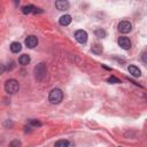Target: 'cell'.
<instances>
[{
    "instance_id": "6da1fadb",
    "label": "cell",
    "mask_w": 147,
    "mask_h": 147,
    "mask_svg": "<svg viewBox=\"0 0 147 147\" xmlns=\"http://www.w3.org/2000/svg\"><path fill=\"white\" fill-rule=\"evenodd\" d=\"M48 100H49V102L53 103V105L60 103V102L63 100V92H62L60 88H53V90L49 92Z\"/></svg>"
},
{
    "instance_id": "30bf717a",
    "label": "cell",
    "mask_w": 147,
    "mask_h": 147,
    "mask_svg": "<svg viewBox=\"0 0 147 147\" xmlns=\"http://www.w3.org/2000/svg\"><path fill=\"white\" fill-rule=\"evenodd\" d=\"M129 72L134 77H140V75H141L140 69L136 65H129Z\"/></svg>"
},
{
    "instance_id": "5bb4252c",
    "label": "cell",
    "mask_w": 147,
    "mask_h": 147,
    "mask_svg": "<svg viewBox=\"0 0 147 147\" xmlns=\"http://www.w3.org/2000/svg\"><path fill=\"white\" fill-rule=\"evenodd\" d=\"M36 9V7L33 5H29V6H24L22 8V13L23 14H30V13H33Z\"/></svg>"
},
{
    "instance_id": "ba28073f",
    "label": "cell",
    "mask_w": 147,
    "mask_h": 147,
    "mask_svg": "<svg viewBox=\"0 0 147 147\" xmlns=\"http://www.w3.org/2000/svg\"><path fill=\"white\" fill-rule=\"evenodd\" d=\"M69 6H70V3L67 0H57V1H55V7L59 10H67L69 8Z\"/></svg>"
},
{
    "instance_id": "277c9868",
    "label": "cell",
    "mask_w": 147,
    "mask_h": 147,
    "mask_svg": "<svg viewBox=\"0 0 147 147\" xmlns=\"http://www.w3.org/2000/svg\"><path fill=\"white\" fill-rule=\"evenodd\" d=\"M132 30V24L129 21H122L118 24V31L122 33H129Z\"/></svg>"
},
{
    "instance_id": "9a60e30c",
    "label": "cell",
    "mask_w": 147,
    "mask_h": 147,
    "mask_svg": "<svg viewBox=\"0 0 147 147\" xmlns=\"http://www.w3.org/2000/svg\"><path fill=\"white\" fill-rule=\"evenodd\" d=\"M54 147H69V141L68 140H64V139L57 140L54 144Z\"/></svg>"
},
{
    "instance_id": "d6986e66",
    "label": "cell",
    "mask_w": 147,
    "mask_h": 147,
    "mask_svg": "<svg viewBox=\"0 0 147 147\" xmlns=\"http://www.w3.org/2000/svg\"><path fill=\"white\" fill-rule=\"evenodd\" d=\"M21 146V142L18 140H13L10 142V147H20Z\"/></svg>"
},
{
    "instance_id": "52a82bcc",
    "label": "cell",
    "mask_w": 147,
    "mask_h": 147,
    "mask_svg": "<svg viewBox=\"0 0 147 147\" xmlns=\"http://www.w3.org/2000/svg\"><path fill=\"white\" fill-rule=\"evenodd\" d=\"M25 45L26 47L29 48H34L37 45H38V38L36 36H29L26 39H25Z\"/></svg>"
},
{
    "instance_id": "5b68a950",
    "label": "cell",
    "mask_w": 147,
    "mask_h": 147,
    "mask_svg": "<svg viewBox=\"0 0 147 147\" xmlns=\"http://www.w3.org/2000/svg\"><path fill=\"white\" fill-rule=\"evenodd\" d=\"M75 38L78 42L80 44H85L87 41V32L84 30H77L75 32Z\"/></svg>"
},
{
    "instance_id": "2e32d148",
    "label": "cell",
    "mask_w": 147,
    "mask_h": 147,
    "mask_svg": "<svg viewBox=\"0 0 147 147\" xmlns=\"http://www.w3.org/2000/svg\"><path fill=\"white\" fill-rule=\"evenodd\" d=\"M95 36L99 38H105L106 37V31L103 29H96L95 30Z\"/></svg>"
},
{
    "instance_id": "3957f363",
    "label": "cell",
    "mask_w": 147,
    "mask_h": 147,
    "mask_svg": "<svg viewBox=\"0 0 147 147\" xmlns=\"http://www.w3.org/2000/svg\"><path fill=\"white\" fill-rule=\"evenodd\" d=\"M5 90L8 94H15L20 90V84L16 79H8L5 83Z\"/></svg>"
},
{
    "instance_id": "ffe728a7",
    "label": "cell",
    "mask_w": 147,
    "mask_h": 147,
    "mask_svg": "<svg viewBox=\"0 0 147 147\" xmlns=\"http://www.w3.org/2000/svg\"><path fill=\"white\" fill-rule=\"evenodd\" d=\"M6 71V67L5 64H0V74H3Z\"/></svg>"
},
{
    "instance_id": "7c38bea8",
    "label": "cell",
    "mask_w": 147,
    "mask_h": 147,
    "mask_svg": "<svg viewBox=\"0 0 147 147\" xmlns=\"http://www.w3.org/2000/svg\"><path fill=\"white\" fill-rule=\"evenodd\" d=\"M21 49H22V45H21L20 42H17V41L11 42V45H10V51H11L13 53H18Z\"/></svg>"
},
{
    "instance_id": "4fadbf2b",
    "label": "cell",
    "mask_w": 147,
    "mask_h": 147,
    "mask_svg": "<svg viewBox=\"0 0 147 147\" xmlns=\"http://www.w3.org/2000/svg\"><path fill=\"white\" fill-rule=\"evenodd\" d=\"M91 51H92V53H94V54H96V55H99V54H101L102 53V46L101 45H99V44H94L93 46H92V48H91Z\"/></svg>"
},
{
    "instance_id": "ac0fdd59",
    "label": "cell",
    "mask_w": 147,
    "mask_h": 147,
    "mask_svg": "<svg viewBox=\"0 0 147 147\" xmlns=\"http://www.w3.org/2000/svg\"><path fill=\"white\" fill-rule=\"evenodd\" d=\"M29 124L32 125V126H41V123L39 121H37V119H30Z\"/></svg>"
},
{
    "instance_id": "7a4b0ae2",
    "label": "cell",
    "mask_w": 147,
    "mask_h": 147,
    "mask_svg": "<svg viewBox=\"0 0 147 147\" xmlns=\"http://www.w3.org/2000/svg\"><path fill=\"white\" fill-rule=\"evenodd\" d=\"M46 74H47V67L45 63H39L34 67V77L37 80L41 82L46 77Z\"/></svg>"
},
{
    "instance_id": "9c48e42d",
    "label": "cell",
    "mask_w": 147,
    "mask_h": 147,
    "mask_svg": "<svg viewBox=\"0 0 147 147\" xmlns=\"http://www.w3.org/2000/svg\"><path fill=\"white\" fill-rule=\"evenodd\" d=\"M59 23H60L61 25H63V26L69 25V24L71 23V16H70V15H62V16L60 17V20H59Z\"/></svg>"
},
{
    "instance_id": "8fae6325",
    "label": "cell",
    "mask_w": 147,
    "mask_h": 147,
    "mask_svg": "<svg viewBox=\"0 0 147 147\" xmlns=\"http://www.w3.org/2000/svg\"><path fill=\"white\" fill-rule=\"evenodd\" d=\"M30 61H31V59H30V56H29L28 54H22V55L18 57V62H20V64H22V65L29 64Z\"/></svg>"
},
{
    "instance_id": "e0dca14e",
    "label": "cell",
    "mask_w": 147,
    "mask_h": 147,
    "mask_svg": "<svg viewBox=\"0 0 147 147\" xmlns=\"http://www.w3.org/2000/svg\"><path fill=\"white\" fill-rule=\"evenodd\" d=\"M108 83H110V84H118V83H121V80H119L118 78H116V77L111 76V77H109V78H108Z\"/></svg>"
},
{
    "instance_id": "8992f818",
    "label": "cell",
    "mask_w": 147,
    "mask_h": 147,
    "mask_svg": "<svg viewBox=\"0 0 147 147\" xmlns=\"http://www.w3.org/2000/svg\"><path fill=\"white\" fill-rule=\"evenodd\" d=\"M118 45L123 49H130V47H131V40L127 37H121L118 39Z\"/></svg>"
}]
</instances>
